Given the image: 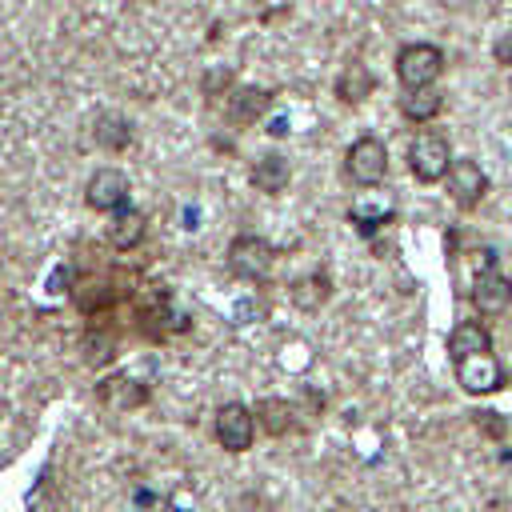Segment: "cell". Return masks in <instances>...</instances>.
<instances>
[{"mask_svg":"<svg viewBox=\"0 0 512 512\" xmlns=\"http://www.w3.org/2000/svg\"><path fill=\"white\" fill-rule=\"evenodd\" d=\"M456 384L468 396H488V392L504 388V368L496 364L492 352H480V356H468V360L456 364Z\"/></svg>","mask_w":512,"mask_h":512,"instance_id":"cell-12","label":"cell"},{"mask_svg":"<svg viewBox=\"0 0 512 512\" xmlns=\"http://www.w3.org/2000/svg\"><path fill=\"white\" fill-rule=\"evenodd\" d=\"M96 400H100L108 412H140V408L152 400V392H148L144 380H136V376H128V372H116V376H104V380L96 384Z\"/></svg>","mask_w":512,"mask_h":512,"instance_id":"cell-10","label":"cell"},{"mask_svg":"<svg viewBox=\"0 0 512 512\" xmlns=\"http://www.w3.org/2000/svg\"><path fill=\"white\" fill-rule=\"evenodd\" d=\"M344 176L360 188H380L388 176V148L380 136H356L344 152Z\"/></svg>","mask_w":512,"mask_h":512,"instance_id":"cell-3","label":"cell"},{"mask_svg":"<svg viewBox=\"0 0 512 512\" xmlns=\"http://www.w3.org/2000/svg\"><path fill=\"white\" fill-rule=\"evenodd\" d=\"M272 104V92L268 88H256V84H244V88H232L224 96V120L236 124V128H252Z\"/></svg>","mask_w":512,"mask_h":512,"instance_id":"cell-13","label":"cell"},{"mask_svg":"<svg viewBox=\"0 0 512 512\" xmlns=\"http://www.w3.org/2000/svg\"><path fill=\"white\" fill-rule=\"evenodd\" d=\"M256 424L268 432V436H288V432H300V412H296V404H288V400H280V396H264V400H256Z\"/></svg>","mask_w":512,"mask_h":512,"instance_id":"cell-16","label":"cell"},{"mask_svg":"<svg viewBox=\"0 0 512 512\" xmlns=\"http://www.w3.org/2000/svg\"><path fill=\"white\" fill-rule=\"evenodd\" d=\"M268 136H288V120H284V116H276V120L268 124Z\"/></svg>","mask_w":512,"mask_h":512,"instance_id":"cell-27","label":"cell"},{"mask_svg":"<svg viewBox=\"0 0 512 512\" xmlns=\"http://www.w3.org/2000/svg\"><path fill=\"white\" fill-rule=\"evenodd\" d=\"M476 416V424L488 432V436H504V420L496 416V412H472Z\"/></svg>","mask_w":512,"mask_h":512,"instance_id":"cell-24","label":"cell"},{"mask_svg":"<svg viewBox=\"0 0 512 512\" xmlns=\"http://www.w3.org/2000/svg\"><path fill=\"white\" fill-rule=\"evenodd\" d=\"M492 56H496V64H512V32H504L500 40H496V48H492Z\"/></svg>","mask_w":512,"mask_h":512,"instance_id":"cell-26","label":"cell"},{"mask_svg":"<svg viewBox=\"0 0 512 512\" xmlns=\"http://www.w3.org/2000/svg\"><path fill=\"white\" fill-rule=\"evenodd\" d=\"M256 412L248 408V404H240V400H224L220 408H216V444L224 448V452H232V456H240V452H248L252 444H256Z\"/></svg>","mask_w":512,"mask_h":512,"instance_id":"cell-5","label":"cell"},{"mask_svg":"<svg viewBox=\"0 0 512 512\" xmlns=\"http://www.w3.org/2000/svg\"><path fill=\"white\" fill-rule=\"evenodd\" d=\"M128 192H132V184H128V176H124L120 168H96V172L88 176V184H84V204H88L92 212L112 216V212H120V208L132 204Z\"/></svg>","mask_w":512,"mask_h":512,"instance_id":"cell-7","label":"cell"},{"mask_svg":"<svg viewBox=\"0 0 512 512\" xmlns=\"http://www.w3.org/2000/svg\"><path fill=\"white\" fill-rule=\"evenodd\" d=\"M468 300L480 316H504L512 308V280L492 268V272H476L472 276V288H468Z\"/></svg>","mask_w":512,"mask_h":512,"instance_id":"cell-11","label":"cell"},{"mask_svg":"<svg viewBox=\"0 0 512 512\" xmlns=\"http://www.w3.org/2000/svg\"><path fill=\"white\" fill-rule=\"evenodd\" d=\"M452 168V148H448V136L436 132V128H420L408 144V172L420 180V184H436L444 180Z\"/></svg>","mask_w":512,"mask_h":512,"instance_id":"cell-2","label":"cell"},{"mask_svg":"<svg viewBox=\"0 0 512 512\" xmlns=\"http://www.w3.org/2000/svg\"><path fill=\"white\" fill-rule=\"evenodd\" d=\"M136 328H140L148 340H168L172 332H184V328H188V316L172 308V296H168V292L152 288V292L140 300V308H136Z\"/></svg>","mask_w":512,"mask_h":512,"instance_id":"cell-6","label":"cell"},{"mask_svg":"<svg viewBox=\"0 0 512 512\" xmlns=\"http://www.w3.org/2000/svg\"><path fill=\"white\" fill-rule=\"evenodd\" d=\"M480 352H492V332L480 320H460L448 332V356H452V364H460L468 356H480Z\"/></svg>","mask_w":512,"mask_h":512,"instance_id":"cell-17","label":"cell"},{"mask_svg":"<svg viewBox=\"0 0 512 512\" xmlns=\"http://www.w3.org/2000/svg\"><path fill=\"white\" fill-rule=\"evenodd\" d=\"M328 296H332V276H328L324 268H316V272H308V276H300V280L288 284V300H292L300 312H316V308H324Z\"/></svg>","mask_w":512,"mask_h":512,"instance_id":"cell-18","label":"cell"},{"mask_svg":"<svg viewBox=\"0 0 512 512\" xmlns=\"http://www.w3.org/2000/svg\"><path fill=\"white\" fill-rule=\"evenodd\" d=\"M444 188H448V196H452L456 208L472 212L484 200V192H488V176H484V168L472 156H460V160H452V168L444 176Z\"/></svg>","mask_w":512,"mask_h":512,"instance_id":"cell-8","label":"cell"},{"mask_svg":"<svg viewBox=\"0 0 512 512\" xmlns=\"http://www.w3.org/2000/svg\"><path fill=\"white\" fill-rule=\"evenodd\" d=\"M80 352H84V364H88V368H104V364H112V360H116L120 340H116V332H112V328L92 324V328L84 332V340H80Z\"/></svg>","mask_w":512,"mask_h":512,"instance_id":"cell-20","label":"cell"},{"mask_svg":"<svg viewBox=\"0 0 512 512\" xmlns=\"http://www.w3.org/2000/svg\"><path fill=\"white\" fill-rule=\"evenodd\" d=\"M468 260H472L476 272H492V268H496V252H492V248H476Z\"/></svg>","mask_w":512,"mask_h":512,"instance_id":"cell-25","label":"cell"},{"mask_svg":"<svg viewBox=\"0 0 512 512\" xmlns=\"http://www.w3.org/2000/svg\"><path fill=\"white\" fill-rule=\"evenodd\" d=\"M228 84H232V72H228V68H216V72L204 76V92H208V96H216V88L228 92Z\"/></svg>","mask_w":512,"mask_h":512,"instance_id":"cell-23","label":"cell"},{"mask_svg":"<svg viewBox=\"0 0 512 512\" xmlns=\"http://www.w3.org/2000/svg\"><path fill=\"white\" fill-rule=\"evenodd\" d=\"M396 220V200L388 192H376V188H364L352 204H348V224L360 232V236H372L380 232L384 224Z\"/></svg>","mask_w":512,"mask_h":512,"instance_id":"cell-9","label":"cell"},{"mask_svg":"<svg viewBox=\"0 0 512 512\" xmlns=\"http://www.w3.org/2000/svg\"><path fill=\"white\" fill-rule=\"evenodd\" d=\"M144 232H148V216L140 212V208H120V212H112L108 216V224H104V240L116 248V252H132V248H140L144 244Z\"/></svg>","mask_w":512,"mask_h":512,"instance_id":"cell-14","label":"cell"},{"mask_svg":"<svg viewBox=\"0 0 512 512\" xmlns=\"http://www.w3.org/2000/svg\"><path fill=\"white\" fill-rule=\"evenodd\" d=\"M336 96L344 100V104H360V100H368L372 96V88H376V76L368 72V64H360V60H348L340 72H336Z\"/></svg>","mask_w":512,"mask_h":512,"instance_id":"cell-19","label":"cell"},{"mask_svg":"<svg viewBox=\"0 0 512 512\" xmlns=\"http://www.w3.org/2000/svg\"><path fill=\"white\" fill-rule=\"evenodd\" d=\"M92 136H96V144H100L104 152H124V148H132V140H136V132H132V120H124V116H116V112H104V116H96V128H92Z\"/></svg>","mask_w":512,"mask_h":512,"instance_id":"cell-22","label":"cell"},{"mask_svg":"<svg viewBox=\"0 0 512 512\" xmlns=\"http://www.w3.org/2000/svg\"><path fill=\"white\" fill-rule=\"evenodd\" d=\"M224 264H228V272L236 280L260 284V280H268V272L276 264V248L256 232H236L228 240V248H224Z\"/></svg>","mask_w":512,"mask_h":512,"instance_id":"cell-1","label":"cell"},{"mask_svg":"<svg viewBox=\"0 0 512 512\" xmlns=\"http://www.w3.org/2000/svg\"><path fill=\"white\" fill-rule=\"evenodd\" d=\"M248 184H252L256 192H264V196H280V192L292 184V164H288L280 152H268V156H260V160L248 168Z\"/></svg>","mask_w":512,"mask_h":512,"instance_id":"cell-15","label":"cell"},{"mask_svg":"<svg viewBox=\"0 0 512 512\" xmlns=\"http://www.w3.org/2000/svg\"><path fill=\"white\" fill-rule=\"evenodd\" d=\"M440 72H444V52L436 44H428V40L404 44L396 52V80L404 88H432Z\"/></svg>","mask_w":512,"mask_h":512,"instance_id":"cell-4","label":"cell"},{"mask_svg":"<svg viewBox=\"0 0 512 512\" xmlns=\"http://www.w3.org/2000/svg\"><path fill=\"white\" fill-rule=\"evenodd\" d=\"M444 108V96L436 88H404L400 92V116L412 124H428Z\"/></svg>","mask_w":512,"mask_h":512,"instance_id":"cell-21","label":"cell"}]
</instances>
